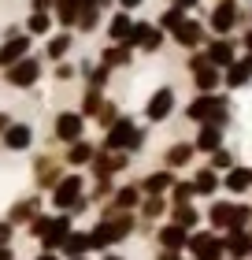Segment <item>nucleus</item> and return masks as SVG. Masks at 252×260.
I'll return each mask as SVG.
<instances>
[{"instance_id":"nucleus-1","label":"nucleus","mask_w":252,"mask_h":260,"mask_svg":"<svg viewBox=\"0 0 252 260\" xmlns=\"http://www.w3.org/2000/svg\"><path fill=\"white\" fill-rule=\"evenodd\" d=\"M186 119L189 123H215V126H230L234 119V108H230V97L226 93H197L193 101L186 104Z\"/></svg>"},{"instance_id":"nucleus-2","label":"nucleus","mask_w":252,"mask_h":260,"mask_svg":"<svg viewBox=\"0 0 252 260\" xmlns=\"http://www.w3.org/2000/svg\"><path fill=\"white\" fill-rule=\"evenodd\" d=\"M245 22V11L237 0H215L211 4V15H208V34L211 38H234V30Z\"/></svg>"},{"instance_id":"nucleus-3","label":"nucleus","mask_w":252,"mask_h":260,"mask_svg":"<svg viewBox=\"0 0 252 260\" xmlns=\"http://www.w3.org/2000/svg\"><path fill=\"white\" fill-rule=\"evenodd\" d=\"M186 253L193 256V260H226L223 238H219V231H211V227H204V231H189Z\"/></svg>"},{"instance_id":"nucleus-4","label":"nucleus","mask_w":252,"mask_h":260,"mask_svg":"<svg viewBox=\"0 0 252 260\" xmlns=\"http://www.w3.org/2000/svg\"><path fill=\"white\" fill-rule=\"evenodd\" d=\"M41 71H45L41 60L30 52V56H22V60H15L11 67H4V82L11 89H33L41 82Z\"/></svg>"},{"instance_id":"nucleus-5","label":"nucleus","mask_w":252,"mask_h":260,"mask_svg":"<svg viewBox=\"0 0 252 260\" xmlns=\"http://www.w3.org/2000/svg\"><path fill=\"white\" fill-rule=\"evenodd\" d=\"M33 52V38L22 26H8L4 30V41H0V71L11 67L15 60H22V56Z\"/></svg>"},{"instance_id":"nucleus-6","label":"nucleus","mask_w":252,"mask_h":260,"mask_svg":"<svg viewBox=\"0 0 252 260\" xmlns=\"http://www.w3.org/2000/svg\"><path fill=\"white\" fill-rule=\"evenodd\" d=\"M49 193H52V208L67 212V208L75 205V201H78L82 193H86V175H82V171H67V175L52 186Z\"/></svg>"},{"instance_id":"nucleus-7","label":"nucleus","mask_w":252,"mask_h":260,"mask_svg":"<svg viewBox=\"0 0 252 260\" xmlns=\"http://www.w3.org/2000/svg\"><path fill=\"white\" fill-rule=\"evenodd\" d=\"M89 168H93V179H115L119 171H126L130 168V152H112V149H100L93 152V160H89Z\"/></svg>"},{"instance_id":"nucleus-8","label":"nucleus","mask_w":252,"mask_h":260,"mask_svg":"<svg viewBox=\"0 0 252 260\" xmlns=\"http://www.w3.org/2000/svg\"><path fill=\"white\" fill-rule=\"evenodd\" d=\"M174 108H178L174 86H160V89H152V97L145 101V119L149 123H167L174 115Z\"/></svg>"},{"instance_id":"nucleus-9","label":"nucleus","mask_w":252,"mask_h":260,"mask_svg":"<svg viewBox=\"0 0 252 260\" xmlns=\"http://www.w3.org/2000/svg\"><path fill=\"white\" fill-rule=\"evenodd\" d=\"M163 41H167V34L156 26V22H134L123 45H130V49H141V52H160Z\"/></svg>"},{"instance_id":"nucleus-10","label":"nucleus","mask_w":252,"mask_h":260,"mask_svg":"<svg viewBox=\"0 0 252 260\" xmlns=\"http://www.w3.org/2000/svg\"><path fill=\"white\" fill-rule=\"evenodd\" d=\"M86 123H89V119H86L82 112H59L56 123H52V134H56V141L70 145V141L86 138Z\"/></svg>"},{"instance_id":"nucleus-11","label":"nucleus","mask_w":252,"mask_h":260,"mask_svg":"<svg viewBox=\"0 0 252 260\" xmlns=\"http://www.w3.org/2000/svg\"><path fill=\"white\" fill-rule=\"evenodd\" d=\"M137 205H141V190H137V182H130V186H115L112 197H107V205H104V216H100V219L119 216V212H137Z\"/></svg>"},{"instance_id":"nucleus-12","label":"nucleus","mask_w":252,"mask_h":260,"mask_svg":"<svg viewBox=\"0 0 252 260\" xmlns=\"http://www.w3.org/2000/svg\"><path fill=\"white\" fill-rule=\"evenodd\" d=\"M70 227H75V216H70V212H59V216H52L45 238H38V245L45 253H59V245H63V238L70 234Z\"/></svg>"},{"instance_id":"nucleus-13","label":"nucleus","mask_w":252,"mask_h":260,"mask_svg":"<svg viewBox=\"0 0 252 260\" xmlns=\"http://www.w3.org/2000/svg\"><path fill=\"white\" fill-rule=\"evenodd\" d=\"M171 41L178 45V49H204V41H208V26H204L200 19H186L182 26H178L174 34H171Z\"/></svg>"},{"instance_id":"nucleus-14","label":"nucleus","mask_w":252,"mask_h":260,"mask_svg":"<svg viewBox=\"0 0 252 260\" xmlns=\"http://www.w3.org/2000/svg\"><path fill=\"white\" fill-rule=\"evenodd\" d=\"M223 249H226V260H248V253H252V231L248 227L223 231Z\"/></svg>"},{"instance_id":"nucleus-15","label":"nucleus","mask_w":252,"mask_h":260,"mask_svg":"<svg viewBox=\"0 0 252 260\" xmlns=\"http://www.w3.org/2000/svg\"><path fill=\"white\" fill-rule=\"evenodd\" d=\"M204 52H208V60L223 71V67H230V63L237 60V38H211V34H208Z\"/></svg>"},{"instance_id":"nucleus-16","label":"nucleus","mask_w":252,"mask_h":260,"mask_svg":"<svg viewBox=\"0 0 252 260\" xmlns=\"http://www.w3.org/2000/svg\"><path fill=\"white\" fill-rule=\"evenodd\" d=\"M0 145H4L8 152H26V149H33V126L22 123V119H11V126L0 134Z\"/></svg>"},{"instance_id":"nucleus-17","label":"nucleus","mask_w":252,"mask_h":260,"mask_svg":"<svg viewBox=\"0 0 252 260\" xmlns=\"http://www.w3.org/2000/svg\"><path fill=\"white\" fill-rule=\"evenodd\" d=\"M134 130H137V123L130 119V115H119V119L104 130V141H100V149H112V152H119V149H126V141L134 138Z\"/></svg>"},{"instance_id":"nucleus-18","label":"nucleus","mask_w":252,"mask_h":260,"mask_svg":"<svg viewBox=\"0 0 252 260\" xmlns=\"http://www.w3.org/2000/svg\"><path fill=\"white\" fill-rule=\"evenodd\" d=\"M226 145V126H215V123H200L197 126V138H193V149L197 152H211Z\"/></svg>"},{"instance_id":"nucleus-19","label":"nucleus","mask_w":252,"mask_h":260,"mask_svg":"<svg viewBox=\"0 0 252 260\" xmlns=\"http://www.w3.org/2000/svg\"><path fill=\"white\" fill-rule=\"evenodd\" d=\"M223 190L230 193V197H245L252 190V171L241 168V164H234L230 171H223Z\"/></svg>"},{"instance_id":"nucleus-20","label":"nucleus","mask_w":252,"mask_h":260,"mask_svg":"<svg viewBox=\"0 0 252 260\" xmlns=\"http://www.w3.org/2000/svg\"><path fill=\"white\" fill-rule=\"evenodd\" d=\"M193 156H197L193 141H174V145H167V152H163V168L182 171V168H189V164H193Z\"/></svg>"},{"instance_id":"nucleus-21","label":"nucleus","mask_w":252,"mask_h":260,"mask_svg":"<svg viewBox=\"0 0 252 260\" xmlns=\"http://www.w3.org/2000/svg\"><path fill=\"white\" fill-rule=\"evenodd\" d=\"M156 242H160V249H182L186 253V242H189V231L178 227V223L167 219L160 231H156Z\"/></svg>"},{"instance_id":"nucleus-22","label":"nucleus","mask_w":252,"mask_h":260,"mask_svg":"<svg viewBox=\"0 0 252 260\" xmlns=\"http://www.w3.org/2000/svg\"><path fill=\"white\" fill-rule=\"evenodd\" d=\"M230 216H234V201H215L211 197V208L204 212V223L211 231H230Z\"/></svg>"},{"instance_id":"nucleus-23","label":"nucleus","mask_w":252,"mask_h":260,"mask_svg":"<svg viewBox=\"0 0 252 260\" xmlns=\"http://www.w3.org/2000/svg\"><path fill=\"white\" fill-rule=\"evenodd\" d=\"M93 152H97V145L86 138H78V141H70V149H63V164H70V168H89V160H93Z\"/></svg>"},{"instance_id":"nucleus-24","label":"nucleus","mask_w":252,"mask_h":260,"mask_svg":"<svg viewBox=\"0 0 252 260\" xmlns=\"http://www.w3.org/2000/svg\"><path fill=\"white\" fill-rule=\"evenodd\" d=\"M174 186V171L171 168H160V171H149L145 179L137 182V190L141 193H167Z\"/></svg>"},{"instance_id":"nucleus-25","label":"nucleus","mask_w":252,"mask_h":260,"mask_svg":"<svg viewBox=\"0 0 252 260\" xmlns=\"http://www.w3.org/2000/svg\"><path fill=\"white\" fill-rule=\"evenodd\" d=\"M193 190H197V197H215V193L223 190V175L211 171L208 164H204V168L193 175Z\"/></svg>"},{"instance_id":"nucleus-26","label":"nucleus","mask_w":252,"mask_h":260,"mask_svg":"<svg viewBox=\"0 0 252 260\" xmlns=\"http://www.w3.org/2000/svg\"><path fill=\"white\" fill-rule=\"evenodd\" d=\"M59 179H63V160L38 156V186H41V190H52Z\"/></svg>"},{"instance_id":"nucleus-27","label":"nucleus","mask_w":252,"mask_h":260,"mask_svg":"<svg viewBox=\"0 0 252 260\" xmlns=\"http://www.w3.org/2000/svg\"><path fill=\"white\" fill-rule=\"evenodd\" d=\"M38 212H41V197L38 193H33V197H19L15 205H11V212H8V223H15V227H19V223H30Z\"/></svg>"},{"instance_id":"nucleus-28","label":"nucleus","mask_w":252,"mask_h":260,"mask_svg":"<svg viewBox=\"0 0 252 260\" xmlns=\"http://www.w3.org/2000/svg\"><path fill=\"white\" fill-rule=\"evenodd\" d=\"M193 89H197V93H215V89H223V71L215 67V63L193 71Z\"/></svg>"},{"instance_id":"nucleus-29","label":"nucleus","mask_w":252,"mask_h":260,"mask_svg":"<svg viewBox=\"0 0 252 260\" xmlns=\"http://www.w3.org/2000/svg\"><path fill=\"white\" fill-rule=\"evenodd\" d=\"M82 15V0H56L52 4V19L59 22V30H70Z\"/></svg>"},{"instance_id":"nucleus-30","label":"nucleus","mask_w":252,"mask_h":260,"mask_svg":"<svg viewBox=\"0 0 252 260\" xmlns=\"http://www.w3.org/2000/svg\"><path fill=\"white\" fill-rule=\"evenodd\" d=\"M100 63L112 67V71L130 67V63H134V49H130V45H107V49L100 52Z\"/></svg>"},{"instance_id":"nucleus-31","label":"nucleus","mask_w":252,"mask_h":260,"mask_svg":"<svg viewBox=\"0 0 252 260\" xmlns=\"http://www.w3.org/2000/svg\"><path fill=\"white\" fill-rule=\"evenodd\" d=\"M52 11H30L26 15V22H22V30L30 34V38H49L52 34Z\"/></svg>"},{"instance_id":"nucleus-32","label":"nucleus","mask_w":252,"mask_h":260,"mask_svg":"<svg viewBox=\"0 0 252 260\" xmlns=\"http://www.w3.org/2000/svg\"><path fill=\"white\" fill-rule=\"evenodd\" d=\"M130 26H134L130 11H123V8H119L115 15L107 19V41H112V45H123V41H126V34H130Z\"/></svg>"},{"instance_id":"nucleus-33","label":"nucleus","mask_w":252,"mask_h":260,"mask_svg":"<svg viewBox=\"0 0 252 260\" xmlns=\"http://www.w3.org/2000/svg\"><path fill=\"white\" fill-rule=\"evenodd\" d=\"M70 45H75V34H70V30L52 34V38L45 41V60H63V56L70 52Z\"/></svg>"},{"instance_id":"nucleus-34","label":"nucleus","mask_w":252,"mask_h":260,"mask_svg":"<svg viewBox=\"0 0 252 260\" xmlns=\"http://www.w3.org/2000/svg\"><path fill=\"white\" fill-rule=\"evenodd\" d=\"M59 256H89V234L70 227V234L63 238V245H59Z\"/></svg>"},{"instance_id":"nucleus-35","label":"nucleus","mask_w":252,"mask_h":260,"mask_svg":"<svg viewBox=\"0 0 252 260\" xmlns=\"http://www.w3.org/2000/svg\"><path fill=\"white\" fill-rule=\"evenodd\" d=\"M167 212H171V223H178V227H186V231H197L200 219H204V212L193 208V205H174V208H167Z\"/></svg>"},{"instance_id":"nucleus-36","label":"nucleus","mask_w":252,"mask_h":260,"mask_svg":"<svg viewBox=\"0 0 252 260\" xmlns=\"http://www.w3.org/2000/svg\"><path fill=\"white\" fill-rule=\"evenodd\" d=\"M248 82H252V75H248V67L241 60H234L230 67H223V89H245Z\"/></svg>"},{"instance_id":"nucleus-37","label":"nucleus","mask_w":252,"mask_h":260,"mask_svg":"<svg viewBox=\"0 0 252 260\" xmlns=\"http://www.w3.org/2000/svg\"><path fill=\"white\" fill-rule=\"evenodd\" d=\"M163 212H167V197L163 193H141V205H137V216L141 219H160L163 216Z\"/></svg>"},{"instance_id":"nucleus-38","label":"nucleus","mask_w":252,"mask_h":260,"mask_svg":"<svg viewBox=\"0 0 252 260\" xmlns=\"http://www.w3.org/2000/svg\"><path fill=\"white\" fill-rule=\"evenodd\" d=\"M100 104H104V89H97V86H86V93H82V104H78V112L86 115V119H93V115L100 112Z\"/></svg>"},{"instance_id":"nucleus-39","label":"nucleus","mask_w":252,"mask_h":260,"mask_svg":"<svg viewBox=\"0 0 252 260\" xmlns=\"http://www.w3.org/2000/svg\"><path fill=\"white\" fill-rule=\"evenodd\" d=\"M186 19H189V11H182V8H171V4H167V11L160 15V22H156V26H160L163 34H174V30L182 26Z\"/></svg>"},{"instance_id":"nucleus-40","label":"nucleus","mask_w":252,"mask_h":260,"mask_svg":"<svg viewBox=\"0 0 252 260\" xmlns=\"http://www.w3.org/2000/svg\"><path fill=\"white\" fill-rule=\"evenodd\" d=\"M75 30H82V34H97V30H100V8L82 4V15H78V22H75Z\"/></svg>"},{"instance_id":"nucleus-41","label":"nucleus","mask_w":252,"mask_h":260,"mask_svg":"<svg viewBox=\"0 0 252 260\" xmlns=\"http://www.w3.org/2000/svg\"><path fill=\"white\" fill-rule=\"evenodd\" d=\"M167 193H171V201H174V205H189V201L197 197V190H193V179H174V186H171Z\"/></svg>"},{"instance_id":"nucleus-42","label":"nucleus","mask_w":252,"mask_h":260,"mask_svg":"<svg viewBox=\"0 0 252 260\" xmlns=\"http://www.w3.org/2000/svg\"><path fill=\"white\" fill-rule=\"evenodd\" d=\"M234 164H237V160H234V152L226 149V145H223V149H215L211 156H208V168H211V171H219V175H223V171H230Z\"/></svg>"},{"instance_id":"nucleus-43","label":"nucleus","mask_w":252,"mask_h":260,"mask_svg":"<svg viewBox=\"0 0 252 260\" xmlns=\"http://www.w3.org/2000/svg\"><path fill=\"white\" fill-rule=\"evenodd\" d=\"M119 115H123V112H119V104H115V101H104V104H100V112L93 115V119H97V126H104V130H107V126L119 119Z\"/></svg>"},{"instance_id":"nucleus-44","label":"nucleus","mask_w":252,"mask_h":260,"mask_svg":"<svg viewBox=\"0 0 252 260\" xmlns=\"http://www.w3.org/2000/svg\"><path fill=\"white\" fill-rule=\"evenodd\" d=\"M107 78H112V67H104V63L97 60V63H93V71L86 75V86H97V89H104V86H107Z\"/></svg>"},{"instance_id":"nucleus-45","label":"nucleus","mask_w":252,"mask_h":260,"mask_svg":"<svg viewBox=\"0 0 252 260\" xmlns=\"http://www.w3.org/2000/svg\"><path fill=\"white\" fill-rule=\"evenodd\" d=\"M49 223H52V216H45V212H38L30 223H26V231H30V238H45V231H49Z\"/></svg>"},{"instance_id":"nucleus-46","label":"nucleus","mask_w":252,"mask_h":260,"mask_svg":"<svg viewBox=\"0 0 252 260\" xmlns=\"http://www.w3.org/2000/svg\"><path fill=\"white\" fill-rule=\"evenodd\" d=\"M252 223V205H237L234 201V216H230V227H248Z\"/></svg>"},{"instance_id":"nucleus-47","label":"nucleus","mask_w":252,"mask_h":260,"mask_svg":"<svg viewBox=\"0 0 252 260\" xmlns=\"http://www.w3.org/2000/svg\"><path fill=\"white\" fill-rule=\"evenodd\" d=\"M145 141H149V130H145V126H137V130H134V138L126 141V149H123V152H130V156H137V152L145 149Z\"/></svg>"},{"instance_id":"nucleus-48","label":"nucleus","mask_w":252,"mask_h":260,"mask_svg":"<svg viewBox=\"0 0 252 260\" xmlns=\"http://www.w3.org/2000/svg\"><path fill=\"white\" fill-rule=\"evenodd\" d=\"M75 75H78V67H75V63H67V60H56V67H52V78H56V82H70Z\"/></svg>"},{"instance_id":"nucleus-49","label":"nucleus","mask_w":252,"mask_h":260,"mask_svg":"<svg viewBox=\"0 0 252 260\" xmlns=\"http://www.w3.org/2000/svg\"><path fill=\"white\" fill-rule=\"evenodd\" d=\"M211 60H208V52L204 49H193L189 52V60H186V67H189V75H193V71H200V67H208Z\"/></svg>"},{"instance_id":"nucleus-50","label":"nucleus","mask_w":252,"mask_h":260,"mask_svg":"<svg viewBox=\"0 0 252 260\" xmlns=\"http://www.w3.org/2000/svg\"><path fill=\"white\" fill-rule=\"evenodd\" d=\"M11 234H15V223L0 219V245H11Z\"/></svg>"},{"instance_id":"nucleus-51","label":"nucleus","mask_w":252,"mask_h":260,"mask_svg":"<svg viewBox=\"0 0 252 260\" xmlns=\"http://www.w3.org/2000/svg\"><path fill=\"white\" fill-rule=\"evenodd\" d=\"M156 260H186V253H182V249H160V253H156Z\"/></svg>"},{"instance_id":"nucleus-52","label":"nucleus","mask_w":252,"mask_h":260,"mask_svg":"<svg viewBox=\"0 0 252 260\" xmlns=\"http://www.w3.org/2000/svg\"><path fill=\"white\" fill-rule=\"evenodd\" d=\"M56 0H30V11H52Z\"/></svg>"},{"instance_id":"nucleus-53","label":"nucleus","mask_w":252,"mask_h":260,"mask_svg":"<svg viewBox=\"0 0 252 260\" xmlns=\"http://www.w3.org/2000/svg\"><path fill=\"white\" fill-rule=\"evenodd\" d=\"M115 4H119V8H123V11H137L141 4H145V0H115Z\"/></svg>"},{"instance_id":"nucleus-54","label":"nucleus","mask_w":252,"mask_h":260,"mask_svg":"<svg viewBox=\"0 0 252 260\" xmlns=\"http://www.w3.org/2000/svg\"><path fill=\"white\" fill-rule=\"evenodd\" d=\"M200 0H171V8H182V11H193Z\"/></svg>"},{"instance_id":"nucleus-55","label":"nucleus","mask_w":252,"mask_h":260,"mask_svg":"<svg viewBox=\"0 0 252 260\" xmlns=\"http://www.w3.org/2000/svg\"><path fill=\"white\" fill-rule=\"evenodd\" d=\"M82 4H89V8H100V11H107L115 4V0H82Z\"/></svg>"},{"instance_id":"nucleus-56","label":"nucleus","mask_w":252,"mask_h":260,"mask_svg":"<svg viewBox=\"0 0 252 260\" xmlns=\"http://www.w3.org/2000/svg\"><path fill=\"white\" fill-rule=\"evenodd\" d=\"M241 49H245V52H252V26H248V30H241Z\"/></svg>"},{"instance_id":"nucleus-57","label":"nucleus","mask_w":252,"mask_h":260,"mask_svg":"<svg viewBox=\"0 0 252 260\" xmlns=\"http://www.w3.org/2000/svg\"><path fill=\"white\" fill-rule=\"evenodd\" d=\"M0 260H15V249H11V245H0Z\"/></svg>"},{"instance_id":"nucleus-58","label":"nucleus","mask_w":252,"mask_h":260,"mask_svg":"<svg viewBox=\"0 0 252 260\" xmlns=\"http://www.w3.org/2000/svg\"><path fill=\"white\" fill-rule=\"evenodd\" d=\"M33 260H63V256H59V253H45V249H41V253L33 256Z\"/></svg>"},{"instance_id":"nucleus-59","label":"nucleus","mask_w":252,"mask_h":260,"mask_svg":"<svg viewBox=\"0 0 252 260\" xmlns=\"http://www.w3.org/2000/svg\"><path fill=\"white\" fill-rule=\"evenodd\" d=\"M8 126H11V115H8V112H0V134H4Z\"/></svg>"},{"instance_id":"nucleus-60","label":"nucleus","mask_w":252,"mask_h":260,"mask_svg":"<svg viewBox=\"0 0 252 260\" xmlns=\"http://www.w3.org/2000/svg\"><path fill=\"white\" fill-rule=\"evenodd\" d=\"M245 67H248V75H252V52H245V60H241Z\"/></svg>"},{"instance_id":"nucleus-61","label":"nucleus","mask_w":252,"mask_h":260,"mask_svg":"<svg viewBox=\"0 0 252 260\" xmlns=\"http://www.w3.org/2000/svg\"><path fill=\"white\" fill-rule=\"evenodd\" d=\"M100 260H126V256H119V253H104Z\"/></svg>"},{"instance_id":"nucleus-62","label":"nucleus","mask_w":252,"mask_h":260,"mask_svg":"<svg viewBox=\"0 0 252 260\" xmlns=\"http://www.w3.org/2000/svg\"><path fill=\"white\" fill-rule=\"evenodd\" d=\"M63 260H89V256H63Z\"/></svg>"},{"instance_id":"nucleus-63","label":"nucleus","mask_w":252,"mask_h":260,"mask_svg":"<svg viewBox=\"0 0 252 260\" xmlns=\"http://www.w3.org/2000/svg\"><path fill=\"white\" fill-rule=\"evenodd\" d=\"M248 260H252V253H248Z\"/></svg>"},{"instance_id":"nucleus-64","label":"nucleus","mask_w":252,"mask_h":260,"mask_svg":"<svg viewBox=\"0 0 252 260\" xmlns=\"http://www.w3.org/2000/svg\"><path fill=\"white\" fill-rule=\"evenodd\" d=\"M248 171H252V168H248Z\"/></svg>"}]
</instances>
